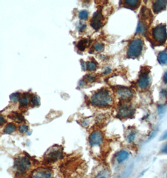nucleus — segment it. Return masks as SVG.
I'll list each match as a JSON object with an SVG mask.
<instances>
[{
    "mask_svg": "<svg viewBox=\"0 0 167 178\" xmlns=\"http://www.w3.org/2000/svg\"><path fill=\"white\" fill-rule=\"evenodd\" d=\"M135 113L134 108L130 105H125L121 106L118 111L117 117L121 119L131 117Z\"/></svg>",
    "mask_w": 167,
    "mask_h": 178,
    "instance_id": "obj_5",
    "label": "nucleus"
},
{
    "mask_svg": "<svg viewBox=\"0 0 167 178\" xmlns=\"http://www.w3.org/2000/svg\"><path fill=\"white\" fill-rule=\"evenodd\" d=\"M103 142V136L100 131H94L89 137V143L90 146H99Z\"/></svg>",
    "mask_w": 167,
    "mask_h": 178,
    "instance_id": "obj_6",
    "label": "nucleus"
},
{
    "mask_svg": "<svg viewBox=\"0 0 167 178\" xmlns=\"http://www.w3.org/2000/svg\"><path fill=\"white\" fill-rule=\"evenodd\" d=\"M140 16L143 19H147L152 16L151 11L145 6L143 7L140 11Z\"/></svg>",
    "mask_w": 167,
    "mask_h": 178,
    "instance_id": "obj_14",
    "label": "nucleus"
},
{
    "mask_svg": "<svg viewBox=\"0 0 167 178\" xmlns=\"http://www.w3.org/2000/svg\"><path fill=\"white\" fill-rule=\"evenodd\" d=\"M135 137H136V132H130V134L128 135L127 138L128 143H131L133 142L135 139Z\"/></svg>",
    "mask_w": 167,
    "mask_h": 178,
    "instance_id": "obj_26",
    "label": "nucleus"
},
{
    "mask_svg": "<svg viewBox=\"0 0 167 178\" xmlns=\"http://www.w3.org/2000/svg\"><path fill=\"white\" fill-rule=\"evenodd\" d=\"M30 103L33 106H38L40 105V99L36 96H33L31 98Z\"/></svg>",
    "mask_w": 167,
    "mask_h": 178,
    "instance_id": "obj_25",
    "label": "nucleus"
},
{
    "mask_svg": "<svg viewBox=\"0 0 167 178\" xmlns=\"http://www.w3.org/2000/svg\"><path fill=\"white\" fill-rule=\"evenodd\" d=\"M86 24L85 23H79V25L78 26V30L80 31V32H83L85 29H86Z\"/></svg>",
    "mask_w": 167,
    "mask_h": 178,
    "instance_id": "obj_33",
    "label": "nucleus"
},
{
    "mask_svg": "<svg viewBox=\"0 0 167 178\" xmlns=\"http://www.w3.org/2000/svg\"><path fill=\"white\" fill-rule=\"evenodd\" d=\"M10 117L12 120H14L17 123H21L24 121V117L22 116V114L18 113H13Z\"/></svg>",
    "mask_w": 167,
    "mask_h": 178,
    "instance_id": "obj_18",
    "label": "nucleus"
},
{
    "mask_svg": "<svg viewBox=\"0 0 167 178\" xmlns=\"http://www.w3.org/2000/svg\"><path fill=\"white\" fill-rule=\"evenodd\" d=\"M158 61L161 64H167V53L166 51L160 52L158 55Z\"/></svg>",
    "mask_w": 167,
    "mask_h": 178,
    "instance_id": "obj_15",
    "label": "nucleus"
},
{
    "mask_svg": "<svg viewBox=\"0 0 167 178\" xmlns=\"http://www.w3.org/2000/svg\"><path fill=\"white\" fill-rule=\"evenodd\" d=\"M28 131V126L26 124H22L19 127V132L21 134H25Z\"/></svg>",
    "mask_w": 167,
    "mask_h": 178,
    "instance_id": "obj_30",
    "label": "nucleus"
},
{
    "mask_svg": "<svg viewBox=\"0 0 167 178\" xmlns=\"http://www.w3.org/2000/svg\"><path fill=\"white\" fill-rule=\"evenodd\" d=\"M125 3L130 8H136L140 4V1L139 0H126Z\"/></svg>",
    "mask_w": 167,
    "mask_h": 178,
    "instance_id": "obj_20",
    "label": "nucleus"
},
{
    "mask_svg": "<svg viewBox=\"0 0 167 178\" xmlns=\"http://www.w3.org/2000/svg\"><path fill=\"white\" fill-rule=\"evenodd\" d=\"M167 139V130L163 133V135L161 136V138H160V140H166Z\"/></svg>",
    "mask_w": 167,
    "mask_h": 178,
    "instance_id": "obj_36",
    "label": "nucleus"
},
{
    "mask_svg": "<svg viewBox=\"0 0 167 178\" xmlns=\"http://www.w3.org/2000/svg\"><path fill=\"white\" fill-rule=\"evenodd\" d=\"M144 43L142 39L136 38L133 39L128 47L127 56L129 58L139 57L142 52Z\"/></svg>",
    "mask_w": 167,
    "mask_h": 178,
    "instance_id": "obj_3",
    "label": "nucleus"
},
{
    "mask_svg": "<svg viewBox=\"0 0 167 178\" xmlns=\"http://www.w3.org/2000/svg\"><path fill=\"white\" fill-rule=\"evenodd\" d=\"M147 30V26L145 23L142 21H140L139 24H138L136 33L137 34H144L146 33Z\"/></svg>",
    "mask_w": 167,
    "mask_h": 178,
    "instance_id": "obj_16",
    "label": "nucleus"
},
{
    "mask_svg": "<svg viewBox=\"0 0 167 178\" xmlns=\"http://www.w3.org/2000/svg\"><path fill=\"white\" fill-rule=\"evenodd\" d=\"M157 110H158V113L159 115H163L166 113L167 108L165 105H160L158 106Z\"/></svg>",
    "mask_w": 167,
    "mask_h": 178,
    "instance_id": "obj_23",
    "label": "nucleus"
},
{
    "mask_svg": "<svg viewBox=\"0 0 167 178\" xmlns=\"http://www.w3.org/2000/svg\"><path fill=\"white\" fill-rule=\"evenodd\" d=\"M97 64L95 62H90L87 64V68L90 71H93L97 69Z\"/></svg>",
    "mask_w": 167,
    "mask_h": 178,
    "instance_id": "obj_29",
    "label": "nucleus"
},
{
    "mask_svg": "<svg viewBox=\"0 0 167 178\" xmlns=\"http://www.w3.org/2000/svg\"><path fill=\"white\" fill-rule=\"evenodd\" d=\"M158 128H157L155 129L154 131H153L151 132V133L150 134V136H149V139H148V141H151L154 138H155V136L157 135L158 134Z\"/></svg>",
    "mask_w": 167,
    "mask_h": 178,
    "instance_id": "obj_31",
    "label": "nucleus"
},
{
    "mask_svg": "<svg viewBox=\"0 0 167 178\" xmlns=\"http://www.w3.org/2000/svg\"><path fill=\"white\" fill-rule=\"evenodd\" d=\"M133 167H134V165L133 164H132L130 165L128 168L125 170V171L123 173L122 176H123V178H126V177H128L130 174H132V171L133 169Z\"/></svg>",
    "mask_w": 167,
    "mask_h": 178,
    "instance_id": "obj_21",
    "label": "nucleus"
},
{
    "mask_svg": "<svg viewBox=\"0 0 167 178\" xmlns=\"http://www.w3.org/2000/svg\"><path fill=\"white\" fill-rule=\"evenodd\" d=\"M162 154H167V143L166 144H165L162 148L161 149L160 151Z\"/></svg>",
    "mask_w": 167,
    "mask_h": 178,
    "instance_id": "obj_34",
    "label": "nucleus"
},
{
    "mask_svg": "<svg viewBox=\"0 0 167 178\" xmlns=\"http://www.w3.org/2000/svg\"><path fill=\"white\" fill-rule=\"evenodd\" d=\"M117 93L119 98L125 100L130 99L133 95L132 90L125 87H120V88H118Z\"/></svg>",
    "mask_w": 167,
    "mask_h": 178,
    "instance_id": "obj_10",
    "label": "nucleus"
},
{
    "mask_svg": "<svg viewBox=\"0 0 167 178\" xmlns=\"http://www.w3.org/2000/svg\"><path fill=\"white\" fill-rule=\"evenodd\" d=\"M88 40L83 39L78 42V43L77 44V48H78L79 50L83 51L85 49V48H86V46L88 45Z\"/></svg>",
    "mask_w": 167,
    "mask_h": 178,
    "instance_id": "obj_19",
    "label": "nucleus"
},
{
    "mask_svg": "<svg viewBox=\"0 0 167 178\" xmlns=\"http://www.w3.org/2000/svg\"><path fill=\"white\" fill-rule=\"evenodd\" d=\"M10 99L13 101V102H16L18 101L19 99H20V93H13L12 94L10 95Z\"/></svg>",
    "mask_w": 167,
    "mask_h": 178,
    "instance_id": "obj_27",
    "label": "nucleus"
},
{
    "mask_svg": "<svg viewBox=\"0 0 167 178\" xmlns=\"http://www.w3.org/2000/svg\"><path fill=\"white\" fill-rule=\"evenodd\" d=\"M163 81L165 82V83L167 84V71L164 74L163 77Z\"/></svg>",
    "mask_w": 167,
    "mask_h": 178,
    "instance_id": "obj_39",
    "label": "nucleus"
},
{
    "mask_svg": "<svg viewBox=\"0 0 167 178\" xmlns=\"http://www.w3.org/2000/svg\"><path fill=\"white\" fill-rule=\"evenodd\" d=\"M29 103V99L28 97L25 95H24L22 98H21L19 99V105L21 107H25Z\"/></svg>",
    "mask_w": 167,
    "mask_h": 178,
    "instance_id": "obj_22",
    "label": "nucleus"
},
{
    "mask_svg": "<svg viewBox=\"0 0 167 178\" xmlns=\"http://www.w3.org/2000/svg\"><path fill=\"white\" fill-rule=\"evenodd\" d=\"M62 152L59 149H53L46 154V159L49 162H55L62 158Z\"/></svg>",
    "mask_w": 167,
    "mask_h": 178,
    "instance_id": "obj_11",
    "label": "nucleus"
},
{
    "mask_svg": "<svg viewBox=\"0 0 167 178\" xmlns=\"http://www.w3.org/2000/svg\"><path fill=\"white\" fill-rule=\"evenodd\" d=\"M31 160L25 156H21L16 158L14 161V168L16 173L23 175L26 174L31 168Z\"/></svg>",
    "mask_w": 167,
    "mask_h": 178,
    "instance_id": "obj_2",
    "label": "nucleus"
},
{
    "mask_svg": "<svg viewBox=\"0 0 167 178\" xmlns=\"http://www.w3.org/2000/svg\"><path fill=\"white\" fill-rule=\"evenodd\" d=\"M130 153L127 150H121L118 152L115 156V159L118 164H122L128 159Z\"/></svg>",
    "mask_w": 167,
    "mask_h": 178,
    "instance_id": "obj_12",
    "label": "nucleus"
},
{
    "mask_svg": "<svg viewBox=\"0 0 167 178\" xmlns=\"http://www.w3.org/2000/svg\"><path fill=\"white\" fill-rule=\"evenodd\" d=\"M85 78L89 83L93 82V81L95 79V77L94 76V75H86Z\"/></svg>",
    "mask_w": 167,
    "mask_h": 178,
    "instance_id": "obj_32",
    "label": "nucleus"
},
{
    "mask_svg": "<svg viewBox=\"0 0 167 178\" xmlns=\"http://www.w3.org/2000/svg\"><path fill=\"white\" fill-rule=\"evenodd\" d=\"M111 71H112V70H111L110 67H108H108H106L105 68L103 73L105 74V75H108V74H109L111 72Z\"/></svg>",
    "mask_w": 167,
    "mask_h": 178,
    "instance_id": "obj_35",
    "label": "nucleus"
},
{
    "mask_svg": "<svg viewBox=\"0 0 167 178\" xmlns=\"http://www.w3.org/2000/svg\"><path fill=\"white\" fill-rule=\"evenodd\" d=\"M5 120L3 116H1V117H0V124H1V126H2L4 123H5Z\"/></svg>",
    "mask_w": 167,
    "mask_h": 178,
    "instance_id": "obj_38",
    "label": "nucleus"
},
{
    "mask_svg": "<svg viewBox=\"0 0 167 178\" xmlns=\"http://www.w3.org/2000/svg\"><path fill=\"white\" fill-rule=\"evenodd\" d=\"M91 105L99 108L109 106L113 102L110 92L106 89H102L94 94L91 98Z\"/></svg>",
    "mask_w": 167,
    "mask_h": 178,
    "instance_id": "obj_1",
    "label": "nucleus"
},
{
    "mask_svg": "<svg viewBox=\"0 0 167 178\" xmlns=\"http://www.w3.org/2000/svg\"><path fill=\"white\" fill-rule=\"evenodd\" d=\"M161 94L163 97L166 98L167 97V90H165V89H163V90L161 91Z\"/></svg>",
    "mask_w": 167,
    "mask_h": 178,
    "instance_id": "obj_37",
    "label": "nucleus"
},
{
    "mask_svg": "<svg viewBox=\"0 0 167 178\" xmlns=\"http://www.w3.org/2000/svg\"><path fill=\"white\" fill-rule=\"evenodd\" d=\"M152 36L155 41L160 43H164L167 40L166 25L160 24L155 26L152 30Z\"/></svg>",
    "mask_w": 167,
    "mask_h": 178,
    "instance_id": "obj_4",
    "label": "nucleus"
},
{
    "mask_svg": "<svg viewBox=\"0 0 167 178\" xmlns=\"http://www.w3.org/2000/svg\"><path fill=\"white\" fill-rule=\"evenodd\" d=\"M79 18L82 20H86L88 18V12L86 10H82L79 13Z\"/></svg>",
    "mask_w": 167,
    "mask_h": 178,
    "instance_id": "obj_24",
    "label": "nucleus"
},
{
    "mask_svg": "<svg viewBox=\"0 0 167 178\" xmlns=\"http://www.w3.org/2000/svg\"><path fill=\"white\" fill-rule=\"evenodd\" d=\"M104 17L100 10H98L93 14V16L91 20V26L96 30L99 29L103 25Z\"/></svg>",
    "mask_w": 167,
    "mask_h": 178,
    "instance_id": "obj_8",
    "label": "nucleus"
},
{
    "mask_svg": "<svg viewBox=\"0 0 167 178\" xmlns=\"http://www.w3.org/2000/svg\"><path fill=\"white\" fill-rule=\"evenodd\" d=\"M100 178H106L105 176H101V177H100Z\"/></svg>",
    "mask_w": 167,
    "mask_h": 178,
    "instance_id": "obj_41",
    "label": "nucleus"
},
{
    "mask_svg": "<svg viewBox=\"0 0 167 178\" xmlns=\"http://www.w3.org/2000/svg\"><path fill=\"white\" fill-rule=\"evenodd\" d=\"M104 44L101 43H97L94 45V48L98 52H101L104 49Z\"/></svg>",
    "mask_w": 167,
    "mask_h": 178,
    "instance_id": "obj_28",
    "label": "nucleus"
},
{
    "mask_svg": "<svg viewBox=\"0 0 167 178\" xmlns=\"http://www.w3.org/2000/svg\"><path fill=\"white\" fill-rule=\"evenodd\" d=\"M167 6L166 0H158L155 1L153 4V10L154 13H158L164 10Z\"/></svg>",
    "mask_w": 167,
    "mask_h": 178,
    "instance_id": "obj_13",
    "label": "nucleus"
},
{
    "mask_svg": "<svg viewBox=\"0 0 167 178\" xmlns=\"http://www.w3.org/2000/svg\"><path fill=\"white\" fill-rule=\"evenodd\" d=\"M16 127L14 123H8L4 128V132L5 134H11L16 131Z\"/></svg>",
    "mask_w": 167,
    "mask_h": 178,
    "instance_id": "obj_17",
    "label": "nucleus"
},
{
    "mask_svg": "<svg viewBox=\"0 0 167 178\" xmlns=\"http://www.w3.org/2000/svg\"><path fill=\"white\" fill-rule=\"evenodd\" d=\"M31 178H53V173L49 169L39 168L34 171Z\"/></svg>",
    "mask_w": 167,
    "mask_h": 178,
    "instance_id": "obj_7",
    "label": "nucleus"
},
{
    "mask_svg": "<svg viewBox=\"0 0 167 178\" xmlns=\"http://www.w3.org/2000/svg\"><path fill=\"white\" fill-rule=\"evenodd\" d=\"M82 68L83 70H86V68H87V66L86 64V63H82Z\"/></svg>",
    "mask_w": 167,
    "mask_h": 178,
    "instance_id": "obj_40",
    "label": "nucleus"
},
{
    "mask_svg": "<svg viewBox=\"0 0 167 178\" xmlns=\"http://www.w3.org/2000/svg\"><path fill=\"white\" fill-rule=\"evenodd\" d=\"M150 83V78L148 73L147 72H144L141 73L139 80L137 81V85L141 89L147 88L149 86Z\"/></svg>",
    "mask_w": 167,
    "mask_h": 178,
    "instance_id": "obj_9",
    "label": "nucleus"
}]
</instances>
